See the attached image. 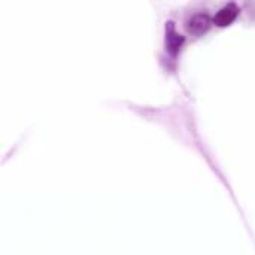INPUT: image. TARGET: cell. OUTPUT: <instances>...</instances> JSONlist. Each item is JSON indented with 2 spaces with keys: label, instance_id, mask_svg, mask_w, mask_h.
<instances>
[{
  "label": "cell",
  "instance_id": "cell-2",
  "mask_svg": "<svg viewBox=\"0 0 255 255\" xmlns=\"http://www.w3.org/2000/svg\"><path fill=\"white\" fill-rule=\"evenodd\" d=\"M182 43H184V36H181L176 31L175 24L172 21L167 22V27H166V46H167V51L172 55H175L181 49Z\"/></svg>",
  "mask_w": 255,
  "mask_h": 255
},
{
  "label": "cell",
  "instance_id": "cell-3",
  "mask_svg": "<svg viewBox=\"0 0 255 255\" xmlns=\"http://www.w3.org/2000/svg\"><path fill=\"white\" fill-rule=\"evenodd\" d=\"M209 25H211V18L205 12H200V13L193 15L188 19V22H187L188 31L193 33V34H202V33H205L209 28Z\"/></svg>",
  "mask_w": 255,
  "mask_h": 255
},
{
  "label": "cell",
  "instance_id": "cell-1",
  "mask_svg": "<svg viewBox=\"0 0 255 255\" xmlns=\"http://www.w3.org/2000/svg\"><path fill=\"white\" fill-rule=\"evenodd\" d=\"M239 12H241V7L236 3H229L217 12V15L214 16V22L218 27H227L236 19Z\"/></svg>",
  "mask_w": 255,
  "mask_h": 255
}]
</instances>
